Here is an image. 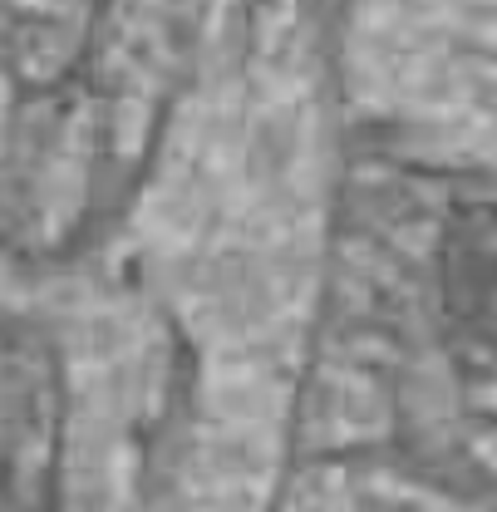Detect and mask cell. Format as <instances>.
Returning <instances> with one entry per match:
<instances>
[{"label": "cell", "mask_w": 497, "mask_h": 512, "mask_svg": "<svg viewBox=\"0 0 497 512\" xmlns=\"http://www.w3.org/2000/svg\"><path fill=\"white\" fill-rule=\"evenodd\" d=\"M443 306L458 330L488 345L493 325V217L488 202H473L453 217L443 237Z\"/></svg>", "instance_id": "6da1fadb"}]
</instances>
